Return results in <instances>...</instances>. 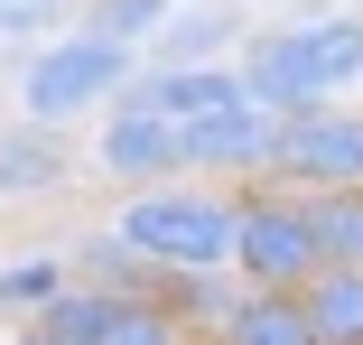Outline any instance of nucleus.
<instances>
[{
    "instance_id": "obj_1",
    "label": "nucleus",
    "mask_w": 363,
    "mask_h": 345,
    "mask_svg": "<svg viewBox=\"0 0 363 345\" xmlns=\"http://www.w3.org/2000/svg\"><path fill=\"white\" fill-rule=\"evenodd\" d=\"M345 84H363V19L354 10H308V19H279L242 47V94L261 112H317L345 103Z\"/></svg>"
},
{
    "instance_id": "obj_12",
    "label": "nucleus",
    "mask_w": 363,
    "mask_h": 345,
    "mask_svg": "<svg viewBox=\"0 0 363 345\" xmlns=\"http://www.w3.org/2000/svg\"><path fill=\"white\" fill-rule=\"evenodd\" d=\"M75 177V150L38 121H0V205H28V196H56Z\"/></svg>"
},
{
    "instance_id": "obj_15",
    "label": "nucleus",
    "mask_w": 363,
    "mask_h": 345,
    "mask_svg": "<svg viewBox=\"0 0 363 345\" xmlns=\"http://www.w3.org/2000/svg\"><path fill=\"white\" fill-rule=\"evenodd\" d=\"M56 290H65V252H10V261H0V327L47 317Z\"/></svg>"
},
{
    "instance_id": "obj_5",
    "label": "nucleus",
    "mask_w": 363,
    "mask_h": 345,
    "mask_svg": "<svg viewBox=\"0 0 363 345\" xmlns=\"http://www.w3.org/2000/svg\"><path fill=\"white\" fill-rule=\"evenodd\" d=\"M270 187H289V196H345V187H363V112H354V103L289 112V121H279Z\"/></svg>"
},
{
    "instance_id": "obj_14",
    "label": "nucleus",
    "mask_w": 363,
    "mask_h": 345,
    "mask_svg": "<svg viewBox=\"0 0 363 345\" xmlns=\"http://www.w3.org/2000/svg\"><path fill=\"white\" fill-rule=\"evenodd\" d=\"M214 345H317V327H308V299L298 290H242V308L224 317Z\"/></svg>"
},
{
    "instance_id": "obj_18",
    "label": "nucleus",
    "mask_w": 363,
    "mask_h": 345,
    "mask_svg": "<svg viewBox=\"0 0 363 345\" xmlns=\"http://www.w3.org/2000/svg\"><path fill=\"white\" fill-rule=\"evenodd\" d=\"M168 10H177V0H84L75 28L112 38V47H140V38H159V28H168Z\"/></svg>"
},
{
    "instance_id": "obj_2",
    "label": "nucleus",
    "mask_w": 363,
    "mask_h": 345,
    "mask_svg": "<svg viewBox=\"0 0 363 345\" xmlns=\"http://www.w3.org/2000/svg\"><path fill=\"white\" fill-rule=\"evenodd\" d=\"M112 234L130 252H150L159 270H233V187H205V177L140 187L121 196Z\"/></svg>"
},
{
    "instance_id": "obj_7",
    "label": "nucleus",
    "mask_w": 363,
    "mask_h": 345,
    "mask_svg": "<svg viewBox=\"0 0 363 345\" xmlns=\"http://www.w3.org/2000/svg\"><path fill=\"white\" fill-rule=\"evenodd\" d=\"M56 345H186V327L159 308V299H112V290H75L65 280L38 317Z\"/></svg>"
},
{
    "instance_id": "obj_6",
    "label": "nucleus",
    "mask_w": 363,
    "mask_h": 345,
    "mask_svg": "<svg viewBox=\"0 0 363 345\" xmlns=\"http://www.w3.org/2000/svg\"><path fill=\"white\" fill-rule=\"evenodd\" d=\"M177 159H186V177H205V187H270V159H279V112H261V103L242 94L233 112L186 121V131H177Z\"/></svg>"
},
{
    "instance_id": "obj_4",
    "label": "nucleus",
    "mask_w": 363,
    "mask_h": 345,
    "mask_svg": "<svg viewBox=\"0 0 363 345\" xmlns=\"http://www.w3.org/2000/svg\"><path fill=\"white\" fill-rule=\"evenodd\" d=\"M317 234H308V196L289 187H233V280L242 290H308L317 280Z\"/></svg>"
},
{
    "instance_id": "obj_16",
    "label": "nucleus",
    "mask_w": 363,
    "mask_h": 345,
    "mask_svg": "<svg viewBox=\"0 0 363 345\" xmlns=\"http://www.w3.org/2000/svg\"><path fill=\"white\" fill-rule=\"evenodd\" d=\"M298 299H308L317 345H363V270H317Z\"/></svg>"
},
{
    "instance_id": "obj_9",
    "label": "nucleus",
    "mask_w": 363,
    "mask_h": 345,
    "mask_svg": "<svg viewBox=\"0 0 363 345\" xmlns=\"http://www.w3.org/2000/svg\"><path fill=\"white\" fill-rule=\"evenodd\" d=\"M84 168H94L103 187H121V196L186 177V159H177V121H150V112H103L94 159H84Z\"/></svg>"
},
{
    "instance_id": "obj_3",
    "label": "nucleus",
    "mask_w": 363,
    "mask_h": 345,
    "mask_svg": "<svg viewBox=\"0 0 363 345\" xmlns=\"http://www.w3.org/2000/svg\"><path fill=\"white\" fill-rule=\"evenodd\" d=\"M130 75H140L130 47L94 38V28H65V38H47V47L19 56V121L65 131V121H84V112H112V94Z\"/></svg>"
},
{
    "instance_id": "obj_13",
    "label": "nucleus",
    "mask_w": 363,
    "mask_h": 345,
    "mask_svg": "<svg viewBox=\"0 0 363 345\" xmlns=\"http://www.w3.org/2000/svg\"><path fill=\"white\" fill-rule=\"evenodd\" d=\"M159 308L186 327V345H214L224 317L242 308V280H233V270H168V280H159Z\"/></svg>"
},
{
    "instance_id": "obj_11",
    "label": "nucleus",
    "mask_w": 363,
    "mask_h": 345,
    "mask_svg": "<svg viewBox=\"0 0 363 345\" xmlns=\"http://www.w3.org/2000/svg\"><path fill=\"white\" fill-rule=\"evenodd\" d=\"M150 47H159L150 65H224V56L252 47V38H242V10H233V0H177L168 28H159Z\"/></svg>"
},
{
    "instance_id": "obj_19",
    "label": "nucleus",
    "mask_w": 363,
    "mask_h": 345,
    "mask_svg": "<svg viewBox=\"0 0 363 345\" xmlns=\"http://www.w3.org/2000/svg\"><path fill=\"white\" fill-rule=\"evenodd\" d=\"M75 28V0H0V47H47Z\"/></svg>"
},
{
    "instance_id": "obj_20",
    "label": "nucleus",
    "mask_w": 363,
    "mask_h": 345,
    "mask_svg": "<svg viewBox=\"0 0 363 345\" xmlns=\"http://www.w3.org/2000/svg\"><path fill=\"white\" fill-rule=\"evenodd\" d=\"M0 345H56V336H47V327L28 317V327H0Z\"/></svg>"
},
{
    "instance_id": "obj_8",
    "label": "nucleus",
    "mask_w": 363,
    "mask_h": 345,
    "mask_svg": "<svg viewBox=\"0 0 363 345\" xmlns=\"http://www.w3.org/2000/svg\"><path fill=\"white\" fill-rule=\"evenodd\" d=\"M242 103V65H140V75L112 94V112H150V121H205Z\"/></svg>"
},
{
    "instance_id": "obj_10",
    "label": "nucleus",
    "mask_w": 363,
    "mask_h": 345,
    "mask_svg": "<svg viewBox=\"0 0 363 345\" xmlns=\"http://www.w3.org/2000/svg\"><path fill=\"white\" fill-rule=\"evenodd\" d=\"M65 280H75V290H112V299H159L168 270L150 252H130L112 224H84L75 243H65Z\"/></svg>"
},
{
    "instance_id": "obj_17",
    "label": "nucleus",
    "mask_w": 363,
    "mask_h": 345,
    "mask_svg": "<svg viewBox=\"0 0 363 345\" xmlns=\"http://www.w3.org/2000/svg\"><path fill=\"white\" fill-rule=\"evenodd\" d=\"M308 234H317V261L326 270H363V187L308 196Z\"/></svg>"
}]
</instances>
